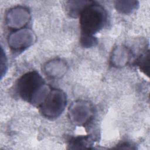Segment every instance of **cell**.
Wrapping results in <instances>:
<instances>
[{
	"mask_svg": "<svg viewBox=\"0 0 150 150\" xmlns=\"http://www.w3.org/2000/svg\"><path fill=\"white\" fill-rule=\"evenodd\" d=\"M15 88L22 100L37 107L41 105L51 89L36 71L22 75L18 80Z\"/></svg>",
	"mask_w": 150,
	"mask_h": 150,
	"instance_id": "1",
	"label": "cell"
},
{
	"mask_svg": "<svg viewBox=\"0 0 150 150\" xmlns=\"http://www.w3.org/2000/svg\"><path fill=\"white\" fill-rule=\"evenodd\" d=\"M107 18V12L100 5L93 2L80 15L81 36H94L104 26Z\"/></svg>",
	"mask_w": 150,
	"mask_h": 150,
	"instance_id": "2",
	"label": "cell"
},
{
	"mask_svg": "<svg viewBox=\"0 0 150 150\" xmlns=\"http://www.w3.org/2000/svg\"><path fill=\"white\" fill-rule=\"evenodd\" d=\"M67 104L66 94L61 90L51 88L43 102L39 106L42 115L49 119H54L63 112Z\"/></svg>",
	"mask_w": 150,
	"mask_h": 150,
	"instance_id": "3",
	"label": "cell"
},
{
	"mask_svg": "<svg viewBox=\"0 0 150 150\" xmlns=\"http://www.w3.org/2000/svg\"><path fill=\"white\" fill-rule=\"evenodd\" d=\"M68 113L72 123L76 125L83 126L92 119L94 108L88 101L77 100L69 107Z\"/></svg>",
	"mask_w": 150,
	"mask_h": 150,
	"instance_id": "4",
	"label": "cell"
},
{
	"mask_svg": "<svg viewBox=\"0 0 150 150\" xmlns=\"http://www.w3.org/2000/svg\"><path fill=\"white\" fill-rule=\"evenodd\" d=\"M33 39L34 35L30 30L21 29L9 36L8 44L13 50H24L32 45Z\"/></svg>",
	"mask_w": 150,
	"mask_h": 150,
	"instance_id": "5",
	"label": "cell"
},
{
	"mask_svg": "<svg viewBox=\"0 0 150 150\" xmlns=\"http://www.w3.org/2000/svg\"><path fill=\"white\" fill-rule=\"evenodd\" d=\"M30 19V13L27 8L17 6L11 9L6 14L8 26L13 29H21Z\"/></svg>",
	"mask_w": 150,
	"mask_h": 150,
	"instance_id": "6",
	"label": "cell"
},
{
	"mask_svg": "<svg viewBox=\"0 0 150 150\" xmlns=\"http://www.w3.org/2000/svg\"><path fill=\"white\" fill-rule=\"evenodd\" d=\"M43 70L50 78L57 79L64 76L67 70V64L61 59H54L46 62Z\"/></svg>",
	"mask_w": 150,
	"mask_h": 150,
	"instance_id": "7",
	"label": "cell"
},
{
	"mask_svg": "<svg viewBox=\"0 0 150 150\" xmlns=\"http://www.w3.org/2000/svg\"><path fill=\"white\" fill-rule=\"evenodd\" d=\"M130 57L131 52L127 48L123 46H118L112 52L110 62L114 66L122 67L128 63Z\"/></svg>",
	"mask_w": 150,
	"mask_h": 150,
	"instance_id": "8",
	"label": "cell"
},
{
	"mask_svg": "<svg viewBox=\"0 0 150 150\" xmlns=\"http://www.w3.org/2000/svg\"><path fill=\"white\" fill-rule=\"evenodd\" d=\"M92 1H70L66 2V9L68 14L71 17L80 16L82 11Z\"/></svg>",
	"mask_w": 150,
	"mask_h": 150,
	"instance_id": "9",
	"label": "cell"
},
{
	"mask_svg": "<svg viewBox=\"0 0 150 150\" xmlns=\"http://www.w3.org/2000/svg\"><path fill=\"white\" fill-rule=\"evenodd\" d=\"M93 144V139L90 135L80 136L70 141L69 146L71 149L90 148Z\"/></svg>",
	"mask_w": 150,
	"mask_h": 150,
	"instance_id": "10",
	"label": "cell"
},
{
	"mask_svg": "<svg viewBox=\"0 0 150 150\" xmlns=\"http://www.w3.org/2000/svg\"><path fill=\"white\" fill-rule=\"evenodd\" d=\"M138 5L137 1H120L115 2V6L117 10L122 13L128 14L131 13Z\"/></svg>",
	"mask_w": 150,
	"mask_h": 150,
	"instance_id": "11",
	"label": "cell"
},
{
	"mask_svg": "<svg viewBox=\"0 0 150 150\" xmlns=\"http://www.w3.org/2000/svg\"><path fill=\"white\" fill-rule=\"evenodd\" d=\"M137 65L140 70L147 76L149 75V50L146 53L141 55L137 60Z\"/></svg>",
	"mask_w": 150,
	"mask_h": 150,
	"instance_id": "12",
	"label": "cell"
},
{
	"mask_svg": "<svg viewBox=\"0 0 150 150\" xmlns=\"http://www.w3.org/2000/svg\"><path fill=\"white\" fill-rule=\"evenodd\" d=\"M80 43L83 47H90L97 44V40L94 36H80Z\"/></svg>",
	"mask_w": 150,
	"mask_h": 150,
	"instance_id": "13",
	"label": "cell"
},
{
	"mask_svg": "<svg viewBox=\"0 0 150 150\" xmlns=\"http://www.w3.org/2000/svg\"><path fill=\"white\" fill-rule=\"evenodd\" d=\"M1 78L2 76L5 73V71L6 70V59L5 54H4V51L2 49L1 50Z\"/></svg>",
	"mask_w": 150,
	"mask_h": 150,
	"instance_id": "14",
	"label": "cell"
}]
</instances>
